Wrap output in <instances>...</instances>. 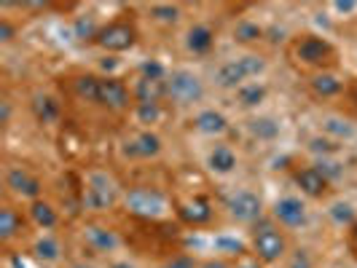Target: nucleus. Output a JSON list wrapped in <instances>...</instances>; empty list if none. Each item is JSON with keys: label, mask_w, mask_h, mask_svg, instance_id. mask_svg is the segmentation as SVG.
I'll list each match as a JSON object with an SVG mask.
<instances>
[{"label": "nucleus", "mask_w": 357, "mask_h": 268, "mask_svg": "<svg viewBox=\"0 0 357 268\" xmlns=\"http://www.w3.org/2000/svg\"><path fill=\"white\" fill-rule=\"evenodd\" d=\"M119 198V185L107 172H91L86 178V191H84V207L86 210H110Z\"/></svg>", "instance_id": "nucleus-2"}, {"label": "nucleus", "mask_w": 357, "mask_h": 268, "mask_svg": "<svg viewBox=\"0 0 357 268\" xmlns=\"http://www.w3.org/2000/svg\"><path fill=\"white\" fill-rule=\"evenodd\" d=\"M8 118H11V105L3 100V102H0V121H3V124H8Z\"/></svg>", "instance_id": "nucleus-42"}, {"label": "nucleus", "mask_w": 357, "mask_h": 268, "mask_svg": "<svg viewBox=\"0 0 357 268\" xmlns=\"http://www.w3.org/2000/svg\"><path fill=\"white\" fill-rule=\"evenodd\" d=\"M264 70H266L264 56H258V54H245V56H236L231 62L220 65L215 81H218L220 89H239V86H245L248 78H255V75H261Z\"/></svg>", "instance_id": "nucleus-1"}, {"label": "nucleus", "mask_w": 357, "mask_h": 268, "mask_svg": "<svg viewBox=\"0 0 357 268\" xmlns=\"http://www.w3.org/2000/svg\"><path fill=\"white\" fill-rule=\"evenodd\" d=\"M250 132L261 140H271L280 134V124L274 118H252L250 121Z\"/></svg>", "instance_id": "nucleus-28"}, {"label": "nucleus", "mask_w": 357, "mask_h": 268, "mask_svg": "<svg viewBox=\"0 0 357 268\" xmlns=\"http://www.w3.org/2000/svg\"><path fill=\"white\" fill-rule=\"evenodd\" d=\"M75 91H78L81 100L97 102V97H100V78H94V75H81V78L75 81Z\"/></svg>", "instance_id": "nucleus-26"}, {"label": "nucleus", "mask_w": 357, "mask_h": 268, "mask_svg": "<svg viewBox=\"0 0 357 268\" xmlns=\"http://www.w3.org/2000/svg\"><path fill=\"white\" fill-rule=\"evenodd\" d=\"M296 56H298L304 65H320V62H325V59L331 56V46H328V40H322V38L306 36L304 40L296 46Z\"/></svg>", "instance_id": "nucleus-12"}, {"label": "nucleus", "mask_w": 357, "mask_h": 268, "mask_svg": "<svg viewBox=\"0 0 357 268\" xmlns=\"http://www.w3.org/2000/svg\"><path fill=\"white\" fill-rule=\"evenodd\" d=\"M161 153V137L153 132H143L135 140H129L124 145V156L129 159H153Z\"/></svg>", "instance_id": "nucleus-11"}, {"label": "nucleus", "mask_w": 357, "mask_h": 268, "mask_svg": "<svg viewBox=\"0 0 357 268\" xmlns=\"http://www.w3.org/2000/svg\"><path fill=\"white\" fill-rule=\"evenodd\" d=\"M75 30H78V38H97V33H100L91 27V22H84V19L75 22Z\"/></svg>", "instance_id": "nucleus-36"}, {"label": "nucleus", "mask_w": 357, "mask_h": 268, "mask_svg": "<svg viewBox=\"0 0 357 268\" xmlns=\"http://www.w3.org/2000/svg\"><path fill=\"white\" fill-rule=\"evenodd\" d=\"M355 244H357V228H355Z\"/></svg>", "instance_id": "nucleus-46"}, {"label": "nucleus", "mask_w": 357, "mask_h": 268, "mask_svg": "<svg viewBox=\"0 0 357 268\" xmlns=\"http://www.w3.org/2000/svg\"><path fill=\"white\" fill-rule=\"evenodd\" d=\"M178 212L185 223H191V226H202V223H207V220L213 217V207H210V201H207V198H188V201H183V204H180Z\"/></svg>", "instance_id": "nucleus-15"}, {"label": "nucleus", "mask_w": 357, "mask_h": 268, "mask_svg": "<svg viewBox=\"0 0 357 268\" xmlns=\"http://www.w3.org/2000/svg\"><path fill=\"white\" fill-rule=\"evenodd\" d=\"M100 105L110 107V110H124L129 105V89L119 78H100Z\"/></svg>", "instance_id": "nucleus-10"}, {"label": "nucleus", "mask_w": 357, "mask_h": 268, "mask_svg": "<svg viewBox=\"0 0 357 268\" xmlns=\"http://www.w3.org/2000/svg\"><path fill=\"white\" fill-rule=\"evenodd\" d=\"M84 239H86V244L94 247L97 252H113L121 244L119 236L110 231V228H102V226H86V228H84Z\"/></svg>", "instance_id": "nucleus-14"}, {"label": "nucleus", "mask_w": 357, "mask_h": 268, "mask_svg": "<svg viewBox=\"0 0 357 268\" xmlns=\"http://www.w3.org/2000/svg\"><path fill=\"white\" fill-rule=\"evenodd\" d=\"M30 214H33V220H36L40 228H54L56 226V212H54L52 204H46V201H33V207H30Z\"/></svg>", "instance_id": "nucleus-24"}, {"label": "nucleus", "mask_w": 357, "mask_h": 268, "mask_svg": "<svg viewBox=\"0 0 357 268\" xmlns=\"http://www.w3.org/2000/svg\"><path fill=\"white\" fill-rule=\"evenodd\" d=\"M135 38H137V33H135L132 24H126V22H113V24L102 27L94 40H97L105 52H126V49L135 46Z\"/></svg>", "instance_id": "nucleus-7"}, {"label": "nucleus", "mask_w": 357, "mask_h": 268, "mask_svg": "<svg viewBox=\"0 0 357 268\" xmlns=\"http://www.w3.org/2000/svg\"><path fill=\"white\" fill-rule=\"evenodd\" d=\"M258 38H261V27L255 22H239L234 30V40H239V43H252Z\"/></svg>", "instance_id": "nucleus-30"}, {"label": "nucleus", "mask_w": 357, "mask_h": 268, "mask_svg": "<svg viewBox=\"0 0 357 268\" xmlns=\"http://www.w3.org/2000/svg\"><path fill=\"white\" fill-rule=\"evenodd\" d=\"M252 250H255V255L264 263H277L280 258H285L287 252L285 236L277 231V228H271V226H261V228H255V233H252Z\"/></svg>", "instance_id": "nucleus-5"}, {"label": "nucleus", "mask_w": 357, "mask_h": 268, "mask_svg": "<svg viewBox=\"0 0 357 268\" xmlns=\"http://www.w3.org/2000/svg\"><path fill=\"white\" fill-rule=\"evenodd\" d=\"M135 97H137V105H159L161 97H167V81L140 78L135 86Z\"/></svg>", "instance_id": "nucleus-16"}, {"label": "nucleus", "mask_w": 357, "mask_h": 268, "mask_svg": "<svg viewBox=\"0 0 357 268\" xmlns=\"http://www.w3.org/2000/svg\"><path fill=\"white\" fill-rule=\"evenodd\" d=\"M333 8H336V11H339V14H349V11H355L357 8V3H352V0H347V3H333Z\"/></svg>", "instance_id": "nucleus-41"}, {"label": "nucleus", "mask_w": 357, "mask_h": 268, "mask_svg": "<svg viewBox=\"0 0 357 268\" xmlns=\"http://www.w3.org/2000/svg\"><path fill=\"white\" fill-rule=\"evenodd\" d=\"M341 145L336 140H331V137H312L309 140V150H314V153H322V156H331V153H336Z\"/></svg>", "instance_id": "nucleus-31"}, {"label": "nucleus", "mask_w": 357, "mask_h": 268, "mask_svg": "<svg viewBox=\"0 0 357 268\" xmlns=\"http://www.w3.org/2000/svg\"><path fill=\"white\" fill-rule=\"evenodd\" d=\"M317 169H320L328 180H336V178H341V175H344V166H341V164H336V161H331V159L317 161Z\"/></svg>", "instance_id": "nucleus-34"}, {"label": "nucleus", "mask_w": 357, "mask_h": 268, "mask_svg": "<svg viewBox=\"0 0 357 268\" xmlns=\"http://www.w3.org/2000/svg\"><path fill=\"white\" fill-rule=\"evenodd\" d=\"M207 164H210V169L218 172V175H229L236 169V156H234L231 148H226V145H218L210 150V156H207Z\"/></svg>", "instance_id": "nucleus-19"}, {"label": "nucleus", "mask_w": 357, "mask_h": 268, "mask_svg": "<svg viewBox=\"0 0 357 268\" xmlns=\"http://www.w3.org/2000/svg\"><path fill=\"white\" fill-rule=\"evenodd\" d=\"M328 212H331V220H333L336 226H349V223H355V207L347 204V201H336Z\"/></svg>", "instance_id": "nucleus-29"}, {"label": "nucleus", "mask_w": 357, "mask_h": 268, "mask_svg": "<svg viewBox=\"0 0 357 268\" xmlns=\"http://www.w3.org/2000/svg\"><path fill=\"white\" fill-rule=\"evenodd\" d=\"M274 217L287 226V228H301L306 223V207L301 198L296 196H285L274 204Z\"/></svg>", "instance_id": "nucleus-9"}, {"label": "nucleus", "mask_w": 357, "mask_h": 268, "mask_svg": "<svg viewBox=\"0 0 357 268\" xmlns=\"http://www.w3.org/2000/svg\"><path fill=\"white\" fill-rule=\"evenodd\" d=\"M19 228H22V217L11 207H3L0 210V239L3 242H11L19 233Z\"/></svg>", "instance_id": "nucleus-22"}, {"label": "nucleus", "mask_w": 357, "mask_h": 268, "mask_svg": "<svg viewBox=\"0 0 357 268\" xmlns=\"http://www.w3.org/2000/svg\"><path fill=\"white\" fill-rule=\"evenodd\" d=\"M33 110H36L38 121H43V124H52V121L59 118V102L49 94H38L36 102H33Z\"/></svg>", "instance_id": "nucleus-20"}, {"label": "nucleus", "mask_w": 357, "mask_h": 268, "mask_svg": "<svg viewBox=\"0 0 357 268\" xmlns=\"http://www.w3.org/2000/svg\"><path fill=\"white\" fill-rule=\"evenodd\" d=\"M290 268H312V266H309V258H306L304 252H296V258H293Z\"/></svg>", "instance_id": "nucleus-40"}, {"label": "nucleus", "mask_w": 357, "mask_h": 268, "mask_svg": "<svg viewBox=\"0 0 357 268\" xmlns=\"http://www.w3.org/2000/svg\"><path fill=\"white\" fill-rule=\"evenodd\" d=\"M322 129H325V134H331L333 140H347V137L355 134V126L349 124V121H341V118H325V121H322Z\"/></svg>", "instance_id": "nucleus-27"}, {"label": "nucleus", "mask_w": 357, "mask_h": 268, "mask_svg": "<svg viewBox=\"0 0 357 268\" xmlns=\"http://www.w3.org/2000/svg\"><path fill=\"white\" fill-rule=\"evenodd\" d=\"M236 268H261V258H258V255H245V252H242V258H239Z\"/></svg>", "instance_id": "nucleus-37"}, {"label": "nucleus", "mask_w": 357, "mask_h": 268, "mask_svg": "<svg viewBox=\"0 0 357 268\" xmlns=\"http://www.w3.org/2000/svg\"><path fill=\"white\" fill-rule=\"evenodd\" d=\"M213 43H215V33L207 24H194L188 30V36H185V46H188V52L194 54H207L213 49Z\"/></svg>", "instance_id": "nucleus-17"}, {"label": "nucleus", "mask_w": 357, "mask_h": 268, "mask_svg": "<svg viewBox=\"0 0 357 268\" xmlns=\"http://www.w3.org/2000/svg\"><path fill=\"white\" fill-rule=\"evenodd\" d=\"M194 126H197L202 134H223L229 129V121L218 110H202L197 116V121H194Z\"/></svg>", "instance_id": "nucleus-18"}, {"label": "nucleus", "mask_w": 357, "mask_h": 268, "mask_svg": "<svg viewBox=\"0 0 357 268\" xmlns=\"http://www.w3.org/2000/svg\"><path fill=\"white\" fill-rule=\"evenodd\" d=\"M202 268H229V266H226L223 260H207V263H204Z\"/></svg>", "instance_id": "nucleus-43"}, {"label": "nucleus", "mask_w": 357, "mask_h": 268, "mask_svg": "<svg viewBox=\"0 0 357 268\" xmlns=\"http://www.w3.org/2000/svg\"><path fill=\"white\" fill-rule=\"evenodd\" d=\"M226 210L239 223H255L264 214V201H261V196H255L252 191H234L226 198Z\"/></svg>", "instance_id": "nucleus-6"}, {"label": "nucleus", "mask_w": 357, "mask_h": 268, "mask_svg": "<svg viewBox=\"0 0 357 268\" xmlns=\"http://www.w3.org/2000/svg\"><path fill=\"white\" fill-rule=\"evenodd\" d=\"M70 268H94V266H86V263H75V266H70Z\"/></svg>", "instance_id": "nucleus-45"}, {"label": "nucleus", "mask_w": 357, "mask_h": 268, "mask_svg": "<svg viewBox=\"0 0 357 268\" xmlns=\"http://www.w3.org/2000/svg\"><path fill=\"white\" fill-rule=\"evenodd\" d=\"M236 100L242 107H258L266 100V86L264 84H245L236 89Z\"/></svg>", "instance_id": "nucleus-21"}, {"label": "nucleus", "mask_w": 357, "mask_h": 268, "mask_svg": "<svg viewBox=\"0 0 357 268\" xmlns=\"http://www.w3.org/2000/svg\"><path fill=\"white\" fill-rule=\"evenodd\" d=\"M151 14L159 19V22H178L180 19V8L178 6H167V3H156L153 8H151Z\"/></svg>", "instance_id": "nucleus-32"}, {"label": "nucleus", "mask_w": 357, "mask_h": 268, "mask_svg": "<svg viewBox=\"0 0 357 268\" xmlns=\"http://www.w3.org/2000/svg\"><path fill=\"white\" fill-rule=\"evenodd\" d=\"M124 201L129 212L140 214V217H151V220H159L169 212L167 198L161 196L159 191H151V188H132Z\"/></svg>", "instance_id": "nucleus-4"}, {"label": "nucleus", "mask_w": 357, "mask_h": 268, "mask_svg": "<svg viewBox=\"0 0 357 268\" xmlns=\"http://www.w3.org/2000/svg\"><path fill=\"white\" fill-rule=\"evenodd\" d=\"M110 268H135V266H129V263H110Z\"/></svg>", "instance_id": "nucleus-44"}, {"label": "nucleus", "mask_w": 357, "mask_h": 268, "mask_svg": "<svg viewBox=\"0 0 357 268\" xmlns=\"http://www.w3.org/2000/svg\"><path fill=\"white\" fill-rule=\"evenodd\" d=\"M14 38V27H11V22L8 19H0V40L3 43H8Z\"/></svg>", "instance_id": "nucleus-38"}, {"label": "nucleus", "mask_w": 357, "mask_h": 268, "mask_svg": "<svg viewBox=\"0 0 357 268\" xmlns=\"http://www.w3.org/2000/svg\"><path fill=\"white\" fill-rule=\"evenodd\" d=\"M59 242L54 236H43L40 242L36 244V258L43 260V263H56L59 260Z\"/></svg>", "instance_id": "nucleus-25"}, {"label": "nucleus", "mask_w": 357, "mask_h": 268, "mask_svg": "<svg viewBox=\"0 0 357 268\" xmlns=\"http://www.w3.org/2000/svg\"><path fill=\"white\" fill-rule=\"evenodd\" d=\"M6 185L11 188V194H17V196H24V198H33L38 201V196L43 194V185H40V180L33 178L27 169H8V175H6Z\"/></svg>", "instance_id": "nucleus-8"}, {"label": "nucleus", "mask_w": 357, "mask_h": 268, "mask_svg": "<svg viewBox=\"0 0 357 268\" xmlns=\"http://www.w3.org/2000/svg\"><path fill=\"white\" fill-rule=\"evenodd\" d=\"M167 97L178 105H194L204 97V86L199 81V75L188 70H175L167 78Z\"/></svg>", "instance_id": "nucleus-3"}, {"label": "nucleus", "mask_w": 357, "mask_h": 268, "mask_svg": "<svg viewBox=\"0 0 357 268\" xmlns=\"http://www.w3.org/2000/svg\"><path fill=\"white\" fill-rule=\"evenodd\" d=\"M328 182L331 180L322 175L317 166H306V169H301L298 175H296V185L304 191L306 196L312 198H320L325 191H328Z\"/></svg>", "instance_id": "nucleus-13"}, {"label": "nucleus", "mask_w": 357, "mask_h": 268, "mask_svg": "<svg viewBox=\"0 0 357 268\" xmlns=\"http://www.w3.org/2000/svg\"><path fill=\"white\" fill-rule=\"evenodd\" d=\"M140 70H143V78H151V81H167V75H164V65L156 62V59L145 62Z\"/></svg>", "instance_id": "nucleus-35"}, {"label": "nucleus", "mask_w": 357, "mask_h": 268, "mask_svg": "<svg viewBox=\"0 0 357 268\" xmlns=\"http://www.w3.org/2000/svg\"><path fill=\"white\" fill-rule=\"evenodd\" d=\"M137 118L140 124H156L161 118V107L159 105H137Z\"/></svg>", "instance_id": "nucleus-33"}, {"label": "nucleus", "mask_w": 357, "mask_h": 268, "mask_svg": "<svg viewBox=\"0 0 357 268\" xmlns=\"http://www.w3.org/2000/svg\"><path fill=\"white\" fill-rule=\"evenodd\" d=\"M312 89L317 97H336L341 91V81L331 72H320V75L312 78Z\"/></svg>", "instance_id": "nucleus-23"}, {"label": "nucleus", "mask_w": 357, "mask_h": 268, "mask_svg": "<svg viewBox=\"0 0 357 268\" xmlns=\"http://www.w3.org/2000/svg\"><path fill=\"white\" fill-rule=\"evenodd\" d=\"M164 268H194V260L183 255V258H175L172 263H167V266H164Z\"/></svg>", "instance_id": "nucleus-39"}]
</instances>
